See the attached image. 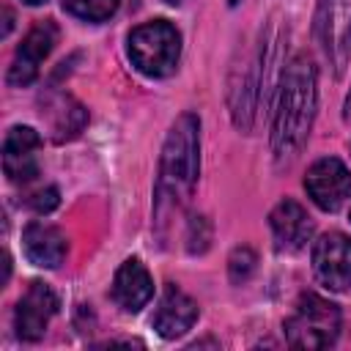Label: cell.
Segmentation results:
<instances>
[{
    "mask_svg": "<svg viewBox=\"0 0 351 351\" xmlns=\"http://www.w3.org/2000/svg\"><path fill=\"white\" fill-rule=\"evenodd\" d=\"M22 244H25L27 261L36 266H44V269H58L69 250L66 236L49 222H30L25 228Z\"/></svg>",
    "mask_w": 351,
    "mask_h": 351,
    "instance_id": "cell-14",
    "label": "cell"
},
{
    "mask_svg": "<svg viewBox=\"0 0 351 351\" xmlns=\"http://www.w3.org/2000/svg\"><path fill=\"white\" fill-rule=\"evenodd\" d=\"M313 269L332 291L351 288V239L346 233H326L313 247Z\"/></svg>",
    "mask_w": 351,
    "mask_h": 351,
    "instance_id": "cell-7",
    "label": "cell"
},
{
    "mask_svg": "<svg viewBox=\"0 0 351 351\" xmlns=\"http://www.w3.org/2000/svg\"><path fill=\"white\" fill-rule=\"evenodd\" d=\"M151 296H154V280H151L148 269L137 258L123 261L112 280V299L126 313H137L151 302Z\"/></svg>",
    "mask_w": 351,
    "mask_h": 351,
    "instance_id": "cell-13",
    "label": "cell"
},
{
    "mask_svg": "<svg viewBox=\"0 0 351 351\" xmlns=\"http://www.w3.org/2000/svg\"><path fill=\"white\" fill-rule=\"evenodd\" d=\"M41 145V137L30 126H14L8 129L3 140V170L8 181L14 184H27L38 173V159L36 151Z\"/></svg>",
    "mask_w": 351,
    "mask_h": 351,
    "instance_id": "cell-9",
    "label": "cell"
},
{
    "mask_svg": "<svg viewBox=\"0 0 351 351\" xmlns=\"http://www.w3.org/2000/svg\"><path fill=\"white\" fill-rule=\"evenodd\" d=\"M167 3H173V5H181V3H184V0H167Z\"/></svg>",
    "mask_w": 351,
    "mask_h": 351,
    "instance_id": "cell-20",
    "label": "cell"
},
{
    "mask_svg": "<svg viewBox=\"0 0 351 351\" xmlns=\"http://www.w3.org/2000/svg\"><path fill=\"white\" fill-rule=\"evenodd\" d=\"M195 321H197V304H195V299L186 296L176 285H167L165 293H162V299H159V304H156V313L151 318L154 329L162 337L173 340V337H181L186 329H192Z\"/></svg>",
    "mask_w": 351,
    "mask_h": 351,
    "instance_id": "cell-12",
    "label": "cell"
},
{
    "mask_svg": "<svg viewBox=\"0 0 351 351\" xmlns=\"http://www.w3.org/2000/svg\"><path fill=\"white\" fill-rule=\"evenodd\" d=\"M304 189H307V195L313 197V203L318 208L337 211L351 197V173L340 159L324 156L307 170Z\"/></svg>",
    "mask_w": 351,
    "mask_h": 351,
    "instance_id": "cell-6",
    "label": "cell"
},
{
    "mask_svg": "<svg viewBox=\"0 0 351 351\" xmlns=\"http://www.w3.org/2000/svg\"><path fill=\"white\" fill-rule=\"evenodd\" d=\"M315 101H318L315 66L310 63V58L296 55L280 77V90H277V104H274L271 148L277 159H288L304 145L313 129Z\"/></svg>",
    "mask_w": 351,
    "mask_h": 351,
    "instance_id": "cell-1",
    "label": "cell"
},
{
    "mask_svg": "<svg viewBox=\"0 0 351 351\" xmlns=\"http://www.w3.org/2000/svg\"><path fill=\"white\" fill-rule=\"evenodd\" d=\"M340 335V310L318 293H302L285 321V340L293 348H329Z\"/></svg>",
    "mask_w": 351,
    "mask_h": 351,
    "instance_id": "cell-4",
    "label": "cell"
},
{
    "mask_svg": "<svg viewBox=\"0 0 351 351\" xmlns=\"http://www.w3.org/2000/svg\"><path fill=\"white\" fill-rule=\"evenodd\" d=\"M58 310V296L47 282H33L27 293L19 299L16 313H14V326L22 340H38L47 332L49 318Z\"/></svg>",
    "mask_w": 351,
    "mask_h": 351,
    "instance_id": "cell-10",
    "label": "cell"
},
{
    "mask_svg": "<svg viewBox=\"0 0 351 351\" xmlns=\"http://www.w3.org/2000/svg\"><path fill=\"white\" fill-rule=\"evenodd\" d=\"M252 269H255V255L247 247H241L230 255V280L233 282H244L252 274Z\"/></svg>",
    "mask_w": 351,
    "mask_h": 351,
    "instance_id": "cell-16",
    "label": "cell"
},
{
    "mask_svg": "<svg viewBox=\"0 0 351 351\" xmlns=\"http://www.w3.org/2000/svg\"><path fill=\"white\" fill-rule=\"evenodd\" d=\"M343 115H346V121H351V93H348V99H346V112H343Z\"/></svg>",
    "mask_w": 351,
    "mask_h": 351,
    "instance_id": "cell-18",
    "label": "cell"
},
{
    "mask_svg": "<svg viewBox=\"0 0 351 351\" xmlns=\"http://www.w3.org/2000/svg\"><path fill=\"white\" fill-rule=\"evenodd\" d=\"M55 41H58V27H55V22H49V19L38 22V25L25 36L22 47H19L16 55H14V63H11V69H8V85H16V88L30 85V82L38 77V66H41V60L52 52Z\"/></svg>",
    "mask_w": 351,
    "mask_h": 351,
    "instance_id": "cell-8",
    "label": "cell"
},
{
    "mask_svg": "<svg viewBox=\"0 0 351 351\" xmlns=\"http://www.w3.org/2000/svg\"><path fill=\"white\" fill-rule=\"evenodd\" d=\"M129 60L137 71L145 77H167L176 71L181 58V36L178 30L165 22L154 19L145 25H137L126 38Z\"/></svg>",
    "mask_w": 351,
    "mask_h": 351,
    "instance_id": "cell-3",
    "label": "cell"
},
{
    "mask_svg": "<svg viewBox=\"0 0 351 351\" xmlns=\"http://www.w3.org/2000/svg\"><path fill=\"white\" fill-rule=\"evenodd\" d=\"M63 8L85 22H104L115 14L118 0H63Z\"/></svg>",
    "mask_w": 351,
    "mask_h": 351,
    "instance_id": "cell-15",
    "label": "cell"
},
{
    "mask_svg": "<svg viewBox=\"0 0 351 351\" xmlns=\"http://www.w3.org/2000/svg\"><path fill=\"white\" fill-rule=\"evenodd\" d=\"M200 170V121L195 112H184L167 132L156 178V217L165 222L173 211H181L192 197Z\"/></svg>",
    "mask_w": 351,
    "mask_h": 351,
    "instance_id": "cell-2",
    "label": "cell"
},
{
    "mask_svg": "<svg viewBox=\"0 0 351 351\" xmlns=\"http://www.w3.org/2000/svg\"><path fill=\"white\" fill-rule=\"evenodd\" d=\"M30 206L36 211H49L58 206V189L55 186H47V189H38L33 197H30Z\"/></svg>",
    "mask_w": 351,
    "mask_h": 351,
    "instance_id": "cell-17",
    "label": "cell"
},
{
    "mask_svg": "<svg viewBox=\"0 0 351 351\" xmlns=\"http://www.w3.org/2000/svg\"><path fill=\"white\" fill-rule=\"evenodd\" d=\"M25 3H30V5H38V3H47V0H25Z\"/></svg>",
    "mask_w": 351,
    "mask_h": 351,
    "instance_id": "cell-19",
    "label": "cell"
},
{
    "mask_svg": "<svg viewBox=\"0 0 351 351\" xmlns=\"http://www.w3.org/2000/svg\"><path fill=\"white\" fill-rule=\"evenodd\" d=\"M313 33L332 71L340 77L351 60V0H318Z\"/></svg>",
    "mask_w": 351,
    "mask_h": 351,
    "instance_id": "cell-5",
    "label": "cell"
},
{
    "mask_svg": "<svg viewBox=\"0 0 351 351\" xmlns=\"http://www.w3.org/2000/svg\"><path fill=\"white\" fill-rule=\"evenodd\" d=\"M269 225H271L277 250H285V252H299L313 236V222L296 200H280L269 214Z\"/></svg>",
    "mask_w": 351,
    "mask_h": 351,
    "instance_id": "cell-11",
    "label": "cell"
}]
</instances>
